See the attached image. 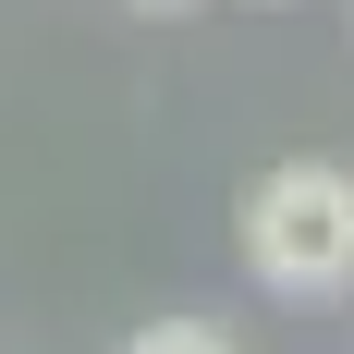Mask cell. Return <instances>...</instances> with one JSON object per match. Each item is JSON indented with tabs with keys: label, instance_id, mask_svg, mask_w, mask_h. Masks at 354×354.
Listing matches in <instances>:
<instances>
[{
	"label": "cell",
	"instance_id": "cell-3",
	"mask_svg": "<svg viewBox=\"0 0 354 354\" xmlns=\"http://www.w3.org/2000/svg\"><path fill=\"white\" fill-rule=\"evenodd\" d=\"M147 12H183V0H147Z\"/></svg>",
	"mask_w": 354,
	"mask_h": 354
},
{
	"label": "cell",
	"instance_id": "cell-2",
	"mask_svg": "<svg viewBox=\"0 0 354 354\" xmlns=\"http://www.w3.org/2000/svg\"><path fill=\"white\" fill-rule=\"evenodd\" d=\"M122 354H232V342H220L208 318H147V330H135Z\"/></svg>",
	"mask_w": 354,
	"mask_h": 354
},
{
	"label": "cell",
	"instance_id": "cell-1",
	"mask_svg": "<svg viewBox=\"0 0 354 354\" xmlns=\"http://www.w3.org/2000/svg\"><path fill=\"white\" fill-rule=\"evenodd\" d=\"M245 269L281 293V306L354 293V171L342 159H281V171H257V196H245Z\"/></svg>",
	"mask_w": 354,
	"mask_h": 354
}]
</instances>
